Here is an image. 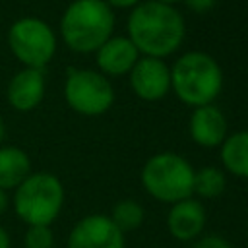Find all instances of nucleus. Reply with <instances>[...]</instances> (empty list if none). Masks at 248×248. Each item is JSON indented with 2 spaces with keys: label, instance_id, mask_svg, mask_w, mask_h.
Segmentation results:
<instances>
[{
  "label": "nucleus",
  "instance_id": "nucleus-1",
  "mask_svg": "<svg viewBox=\"0 0 248 248\" xmlns=\"http://www.w3.org/2000/svg\"><path fill=\"white\" fill-rule=\"evenodd\" d=\"M128 35L138 52L163 58L182 45L184 19L169 4L155 0L140 2L128 17Z\"/></svg>",
  "mask_w": 248,
  "mask_h": 248
},
{
  "label": "nucleus",
  "instance_id": "nucleus-2",
  "mask_svg": "<svg viewBox=\"0 0 248 248\" xmlns=\"http://www.w3.org/2000/svg\"><path fill=\"white\" fill-rule=\"evenodd\" d=\"M114 29V14L105 0H74L62 19L64 43L76 52H97Z\"/></svg>",
  "mask_w": 248,
  "mask_h": 248
},
{
  "label": "nucleus",
  "instance_id": "nucleus-3",
  "mask_svg": "<svg viewBox=\"0 0 248 248\" xmlns=\"http://www.w3.org/2000/svg\"><path fill=\"white\" fill-rule=\"evenodd\" d=\"M170 87L176 97L192 107L211 105L223 87V72L217 60L205 52L182 54L170 68Z\"/></svg>",
  "mask_w": 248,
  "mask_h": 248
},
{
  "label": "nucleus",
  "instance_id": "nucleus-4",
  "mask_svg": "<svg viewBox=\"0 0 248 248\" xmlns=\"http://www.w3.org/2000/svg\"><path fill=\"white\" fill-rule=\"evenodd\" d=\"M64 203V186L50 172H33L29 174L14 194V211L16 215L33 225L50 227L58 217Z\"/></svg>",
  "mask_w": 248,
  "mask_h": 248
},
{
  "label": "nucleus",
  "instance_id": "nucleus-5",
  "mask_svg": "<svg viewBox=\"0 0 248 248\" xmlns=\"http://www.w3.org/2000/svg\"><path fill=\"white\" fill-rule=\"evenodd\" d=\"M194 169L176 153L153 155L141 169L143 188L159 202L176 203L194 194Z\"/></svg>",
  "mask_w": 248,
  "mask_h": 248
},
{
  "label": "nucleus",
  "instance_id": "nucleus-6",
  "mask_svg": "<svg viewBox=\"0 0 248 248\" xmlns=\"http://www.w3.org/2000/svg\"><path fill=\"white\" fill-rule=\"evenodd\" d=\"M8 45L25 68L43 70L56 52V37L48 23L39 17H21L8 31Z\"/></svg>",
  "mask_w": 248,
  "mask_h": 248
},
{
  "label": "nucleus",
  "instance_id": "nucleus-7",
  "mask_svg": "<svg viewBox=\"0 0 248 248\" xmlns=\"http://www.w3.org/2000/svg\"><path fill=\"white\" fill-rule=\"evenodd\" d=\"M64 97L76 112L85 116H99L110 108L114 101V89L110 81L99 72L68 68Z\"/></svg>",
  "mask_w": 248,
  "mask_h": 248
},
{
  "label": "nucleus",
  "instance_id": "nucleus-8",
  "mask_svg": "<svg viewBox=\"0 0 248 248\" xmlns=\"http://www.w3.org/2000/svg\"><path fill=\"white\" fill-rule=\"evenodd\" d=\"M68 248H124V232L107 215H87L70 231Z\"/></svg>",
  "mask_w": 248,
  "mask_h": 248
},
{
  "label": "nucleus",
  "instance_id": "nucleus-9",
  "mask_svg": "<svg viewBox=\"0 0 248 248\" xmlns=\"http://www.w3.org/2000/svg\"><path fill=\"white\" fill-rule=\"evenodd\" d=\"M130 85L143 101H159L170 89V68L161 58H138L130 70Z\"/></svg>",
  "mask_w": 248,
  "mask_h": 248
},
{
  "label": "nucleus",
  "instance_id": "nucleus-10",
  "mask_svg": "<svg viewBox=\"0 0 248 248\" xmlns=\"http://www.w3.org/2000/svg\"><path fill=\"white\" fill-rule=\"evenodd\" d=\"M8 103L19 110L29 112L33 110L45 97V74L43 70L23 68L17 72L8 83Z\"/></svg>",
  "mask_w": 248,
  "mask_h": 248
},
{
  "label": "nucleus",
  "instance_id": "nucleus-11",
  "mask_svg": "<svg viewBox=\"0 0 248 248\" xmlns=\"http://www.w3.org/2000/svg\"><path fill=\"white\" fill-rule=\"evenodd\" d=\"M190 136L202 147H217L227 138V118L213 107L203 105L196 107L190 116Z\"/></svg>",
  "mask_w": 248,
  "mask_h": 248
},
{
  "label": "nucleus",
  "instance_id": "nucleus-12",
  "mask_svg": "<svg viewBox=\"0 0 248 248\" xmlns=\"http://www.w3.org/2000/svg\"><path fill=\"white\" fill-rule=\"evenodd\" d=\"M205 225V211L198 200H182L172 203L167 215L169 232L176 240H192L196 238Z\"/></svg>",
  "mask_w": 248,
  "mask_h": 248
},
{
  "label": "nucleus",
  "instance_id": "nucleus-13",
  "mask_svg": "<svg viewBox=\"0 0 248 248\" xmlns=\"http://www.w3.org/2000/svg\"><path fill=\"white\" fill-rule=\"evenodd\" d=\"M138 48L128 37H110L97 48V66L107 76H122L138 62Z\"/></svg>",
  "mask_w": 248,
  "mask_h": 248
},
{
  "label": "nucleus",
  "instance_id": "nucleus-14",
  "mask_svg": "<svg viewBox=\"0 0 248 248\" xmlns=\"http://www.w3.org/2000/svg\"><path fill=\"white\" fill-rule=\"evenodd\" d=\"M31 174V161L27 153L16 145L0 147V188L16 190Z\"/></svg>",
  "mask_w": 248,
  "mask_h": 248
},
{
  "label": "nucleus",
  "instance_id": "nucleus-15",
  "mask_svg": "<svg viewBox=\"0 0 248 248\" xmlns=\"http://www.w3.org/2000/svg\"><path fill=\"white\" fill-rule=\"evenodd\" d=\"M221 161L229 172L248 178V130L225 138L221 143Z\"/></svg>",
  "mask_w": 248,
  "mask_h": 248
},
{
  "label": "nucleus",
  "instance_id": "nucleus-16",
  "mask_svg": "<svg viewBox=\"0 0 248 248\" xmlns=\"http://www.w3.org/2000/svg\"><path fill=\"white\" fill-rule=\"evenodd\" d=\"M227 180L217 167H203L194 172V192L202 198H217L225 192Z\"/></svg>",
  "mask_w": 248,
  "mask_h": 248
},
{
  "label": "nucleus",
  "instance_id": "nucleus-17",
  "mask_svg": "<svg viewBox=\"0 0 248 248\" xmlns=\"http://www.w3.org/2000/svg\"><path fill=\"white\" fill-rule=\"evenodd\" d=\"M110 221L120 232L136 231L143 223V207L134 200H122L112 207Z\"/></svg>",
  "mask_w": 248,
  "mask_h": 248
},
{
  "label": "nucleus",
  "instance_id": "nucleus-18",
  "mask_svg": "<svg viewBox=\"0 0 248 248\" xmlns=\"http://www.w3.org/2000/svg\"><path fill=\"white\" fill-rule=\"evenodd\" d=\"M25 248H52L54 246V234L50 227L45 225H33L25 231Z\"/></svg>",
  "mask_w": 248,
  "mask_h": 248
},
{
  "label": "nucleus",
  "instance_id": "nucleus-19",
  "mask_svg": "<svg viewBox=\"0 0 248 248\" xmlns=\"http://www.w3.org/2000/svg\"><path fill=\"white\" fill-rule=\"evenodd\" d=\"M192 248H231V244L221 236H205V238L198 240Z\"/></svg>",
  "mask_w": 248,
  "mask_h": 248
},
{
  "label": "nucleus",
  "instance_id": "nucleus-20",
  "mask_svg": "<svg viewBox=\"0 0 248 248\" xmlns=\"http://www.w3.org/2000/svg\"><path fill=\"white\" fill-rule=\"evenodd\" d=\"M184 2L188 4L190 10H194L198 14H203V12H207L215 6V0H184Z\"/></svg>",
  "mask_w": 248,
  "mask_h": 248
},
{
  "label": "nucleus",
  "instance_id": "nucleus-21",
  "mask_svg": "<svg viewBox=\"0 0 248 248\" xmlns=\"http://www.w3.org/2000/svg\"><path fill=\"white\" fill-rule=\"evenodd\" d=\"M107 4L116 8H130V6H138L140 0H107Z\"/></svg>",
  "mask_w": 248,
  "mask_h": 248
},
{
  "label": "nucleus",
  "instance_id": "nucleus-22",
  "mask_svg": "<svg viewBox=\"0 0 248 248\" xmlns=\"http://www.w3.org/2000/svg\"><path fill=\"white\" fill-rule=\"evenodd\" d=\"M12 246V240H10V234L8 231L0 225V248H10Z\"/></svg>",
  "mask_w": 248,
  "mask_h": 248
},
{
  "label": "nucleus",
  "instance_id": "nucleus-23",
  "mask_svg": "<svg viewBox=\"0 0 248 248\" xmlns=\"http://www.w3.org/2000/svg\"><path fill=\"white\" fill-rule=\"evenodd\" d=\"M8 203H10V200H8V192L0 188V213H4V211L8 209Z\"/></svg>",
  "mask_w": 248,
  "mask_h": 248
},
{
  "label": "nucleus",
  "instance_id": "nucleus-24",
  "mask_svg": "<svg viewBox=\"0 0 248 248\" xmlns=\"http://www.w3.org/2000/svg\"><path fill=\"white\" fill-rule=\"evenodd\" d=\"M4 134H6V128H4V120L0 118V143H2V140H4Z\"/></svg>",
  "mask_w": 248,
  "mask_h": 248
},
{
  "label": "nucleus",
  "instance_id": "nucleus-25",
  "mask_svg": "<svg viewBox=\"0 0 248 248\" xmlns=\"http://www.w3.org/2000/svg\"><path fill=\"white\" fill-rule=\"evenodd\" d=\"M155 2H163V4H169V6H172V4H176V2H182V0H155Z\"/></svg>",
  "mask_w": 248,
  "mask_h": 248
}]
</instances>
